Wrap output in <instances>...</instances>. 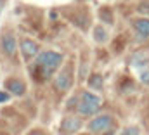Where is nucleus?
Here are the masks:
<instances>
[{
  "label": "nucleus",
  "mask_w": 149,
  "mask_h": 135,
  "mask_svg": "<svg viewBox=\"0 0 149 135\" xmlns=\"http://www.w3.org/2000/svg\"><path fill=\"white\" fill-rule=\"evenodd\" d=\"M63 63V54L56 50H43L35 57V68L40 74V80H47L49 76L54 74Z\"/></svg>",
  "instance_id": "nucleus-1"
},
{
  "label": "nucleus",
  "mask_w": 149,
  "mask_h": 135,
  "mask_svg": "<svg viewBox=\"0 0 149 135\" xmlns=\"http://www.w3.org/2000/svg\"><path fill=\"white\" fill-rule=\"evenodd\" d=\"M101 97L97 95V94H94V92H90V90H85L81 95H80V99H78V107H76V111H78V114L80 116H92V114H95L97 111H99V107H101Z\"/></svg>",
  "instance_id": "nucleus-2"
},
{
  "label": "nucleus",
  "mask_w": 149,
  "mask_h": 135,
  "mask_svg": "<svg viewBox=\"0 0 149 135\" xmlns=\"http://www.w3.org/2000/svg\"><path fill=\"white\" fill-rule=\"evenodd\" d=\"M114 123L116 121H114V118L111 114H99V116H95L88 121L87 128H88L90 134H106V132L113 130Z\"/></svg>",
  "instance_id": "nucleus-3"
},
{
  "label": "nucleus",
  "mask_w": 149,
  "mask_h": 135,
  "mask_svg": "<svg viewBox=\"0 0 149 135\" xmlns=\"http://www.w3.org/2000/svg\"><path fill=\"white\" fill-rule=\"evenodd\" d=\"M73 85V71H71V66L68 64L66 68H63L56 78H54V87L57 92H68Z\"/></svg>",
  "instance_id": "nucleus-4"
},
{
  "label": "nucleus",
  "mask_w": 149,
  "mask_h": 135,
  "mask_svg": "<svg viewBox=\"0 0 149 135\" xmlns=\"http://www.w3.org/2000/svg\"><path fill=\"white\" fill-rule=\"evenodd\" d=\"M81 128V120L76 116H66L63 118L61 125H59V132L63 135H73Z\"/></svg>",
  "instance_id": "nucleus-5"
},
{
  "label": "nucleus",
  "mask_w": 149,
  "mask_h": 135,
  "mask_svg": "<svg viewBox=\"0 0 149 135\" xmlns=\"http://www.w3.org/2000/svg\"><path fill=\"white\" fill-rule=\"evenodd\" d=\"M21 54H23V57L26 59V61H30V59H33V57H37L38 54H40V49H38V43L35 40H30V38H24L23 42H21Z\"/></svg>",
  "instance_id": "nucleus-6"
},
{
  "label": "nucleus",
  "mask_w": 149,
  "mask_h": 135,
  "mask_svg": "<svg viewBox=\"0 0 149 135\" xmlns=\"http://www.w3.org/2000/svg\"><path fill=\"white\" fill-rule=\"evenodd\" d=\"M2 50L7 56H10V57L16 54V50H17V40H16V35L12 33V31L3 33V36H2Z\"/></svg>",
  "instance_id": "nucleus-7"
},
{
  "label": "nucleus",
  "mask_w": 149,
  "mask_h": 135,
  "mask_svg": "<svg viewBox=\"0 0 149 135\" xmlns=\"http://www.w3.org/2000/svg\"><path fill=\"white\" fill-rule=\"evenodd\" d=\"M132 26H134L135 35H137L141 40H149V19L148 17L135 19V21L132 23Z\"/></svg>",
  "instance_id": "nucleus-8"
},
{
  "label": "nucleus",
  "mask_w": 149,
  "mask_h": 135,
  "mask_svg": "<svg viewBox=\"0 0 149 135\" xmlns=\"http://www.w3.org/2000/svg\"><path fill=\"white\" fill-rule=\"evenodd\" d=\"M5 88H7L9 94H14V95H23L26 92L24 81H21L17 78H7L5 80Z\"/></svg>",
  "instance_id": "nucleus-9"
},
{
  "label": "nucleus",
  "mask_w": 149,
  "mask_h": 135,
  "mask_svg": "<svg viewBox=\"0 0 149 135\" xmlns=\"http://www.w3.org/2000/svg\"><path fill=\"white\" fill-rule=\"evenodd\" d=\"M87 87H88V90H102V87H104V78L101 76V74H90L88 76V80H87Z\"/></svg>",
  "instance_id": "nucleus-10"
},
{
  "label": "nucleus",
  "mask_w": 149,
  "mask_h": 135,
  "mask_svg": "<svg viewBox=\"0 0 149 135\" xmlns=\"http://www.w3.org/2000/svg\"><path fill=\"white\" fill-rule=\"evenodd\" d=\"M108 38H109V35H108V30H106L104 26H97V28L94 30V40H95L97 43H104Z\"/></svg>",
  "instance_id": "nucleus-11"
},
{
  "label": "nucleus",
  "mask_w": 149,
  "mask_h": 135,
  "mask_svg": "<svg viewBox=\"0 0 149 135\" xmlns=\"http://www.w3.org/2000/svg\"><path fill=\"white\" fill-rule=\"evenodd\" d=\"M139 81L144 83V85H149V68H141L139 69Z\"/></svg>",
  "instance_id": "nucleus-12"
},
{
  "label": "nucleus",
  "mask_w": 149,
  "mask_h": 135,
  "mask_svg": "<svg viewBox=\"0 0 149 135\" xmlns=\"http://www.w3.org/2000/svg\"><path fill=\"white\" fill-rule=\"evenodd\" d=\"M118 135H141V128L139 127H127V128H123Z\"/></svg>",
  "instance_id": "nucleus-13"
},
{
  "label": "nucleus",
  "mask_w": 149,
  "mask_h": 135,
  "mask_svg": "<svg viewBox=\"0 0 149 135\" xmlns=\"http://www.w3.org/2000/svg\"><path fill=\"white\" fill-rule=\"evenodd\" d=\"M9 101H10V94H9V92H5V90H0V104L9 102Z\"/></svg>",
  "instance_id": "nucleus-14"
},
{
  "label": "nucleus",
  "mask_w": 149,
  "mask_h": 135,
  "mask_svg": "<svg viewBox=\"0 0 149 135\" xmlns=\"http://www.w3.org/2000/svg\"><path fill=\"white\" fill-rule=\"evenodd\" d=\"M139 12H144V16H149V2L139 5Z\"/></svg>",
  "instance_id": "nucleus-15"
},
{
  "label": "nucleus",
  "mask_w": 149,
  "mask_h": 135,
  "mask_svg": "<svg viewBox=\"0 0 149 135\" xmlns=\"http://www.w3.org/2000/svg\"><path fill=\"white\" fill-rule=\"evenodd\" d=\"M28 135H45L43 132H40V130H33V132H30Z\"/></svg>",
  "instance_id": "nucleus-16"
}]
</instances>
